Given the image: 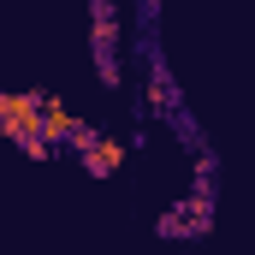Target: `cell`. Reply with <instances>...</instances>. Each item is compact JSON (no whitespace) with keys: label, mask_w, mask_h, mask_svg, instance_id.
<instances>
[{"label":"cell","mask_w":255,"mask_h":255,"mask_svg":"<svg viewBox=\"0 0 255 255\" xmlns=\"http://www.w3.org/2000/svg\"><path fill=\"white\" fill-rule=\"evenodd\" d=\"M0 136H6V142L42 136V95H24V89L0 95Z\"/></svg>","instance_id":"6da1fadb"},{"label":"cell","mask_w":255,"mask_h":255,"mask_svg":"<svg viewBox=\"0 0 255 255\" xmlns=\"http://www.w3.org/2000/svg\"><path fill=\"white\" fill-rule=\"evenodd\" d=\"M71 142L83 148V166H89L95 178H113V172L125 166V142H119V136H95V130L77 125V136H71Z\"/></svg>","instance_id":"7a4b0ae2"},{"label":"cell","mask_w":255,"mask_h":255,"mask_svg":"<svg viewBox=\"0 0 255 255\" xmlns=\"http://www.w3.org/2000/svg\"><path fill=\"white\" fill-rule=\"evenodd\" d=\"M42 136H48V142H71V136H77L71 107H65V101H54V95H42Z\"/></svg>","instance_id":"3957f363"},{"label":"cell","mask_w":255,"mask_h":255,"mask_svg":"<svg viewBox=\"0 0 255 255\" xmlns=\"http://www.w3.org/2000/svg\"><path fill=\"white\" fill-rule=\"evenodd\" d=\"M190 214H178V220H166V232H202L208 226V196H196V202H184Z\"/></svg>","instance_id":"277c9868"},{"label":"cell","mask_w":255,"mask_h":255,"mask_svg":"<svg viewBox=\"0 0 255 255\" xmlns=\"http://www.w3.org/2000/svg\"><path fill=\"white\" fill-rule=\"evenodd\" d=\"M148 101H154L160 113H172V107H178V95H172V83H166V77H154V89H148Z\"/></svg>","instance_id":"5b68a950"}]
</instances>
